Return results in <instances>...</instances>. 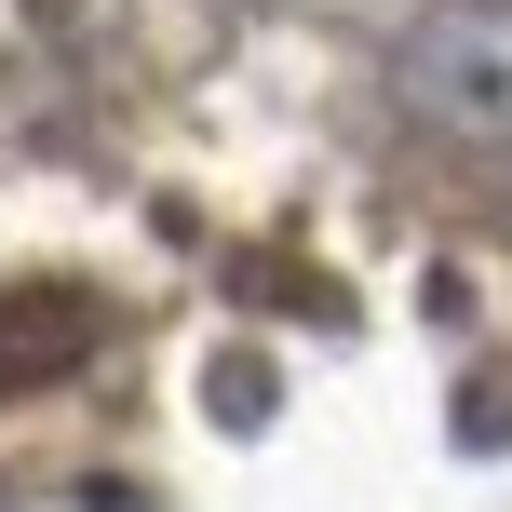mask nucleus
<instances>
[{
  "label": "nucleus",
  "mask_w": 512,
  "mask_h": 512,
  "mask_svg": "<svg viewBox=\"0 0 512 512\" xmlns=\"http://www.w3.org/2000/svg\"><path fill=\"white\" fill-rule=\"evenodd\" d=\"M391 95L445 149H512V0H432L391 41Z\"/></svg>",
  "instance_id": "nucleus-1"
}]
</instances>
